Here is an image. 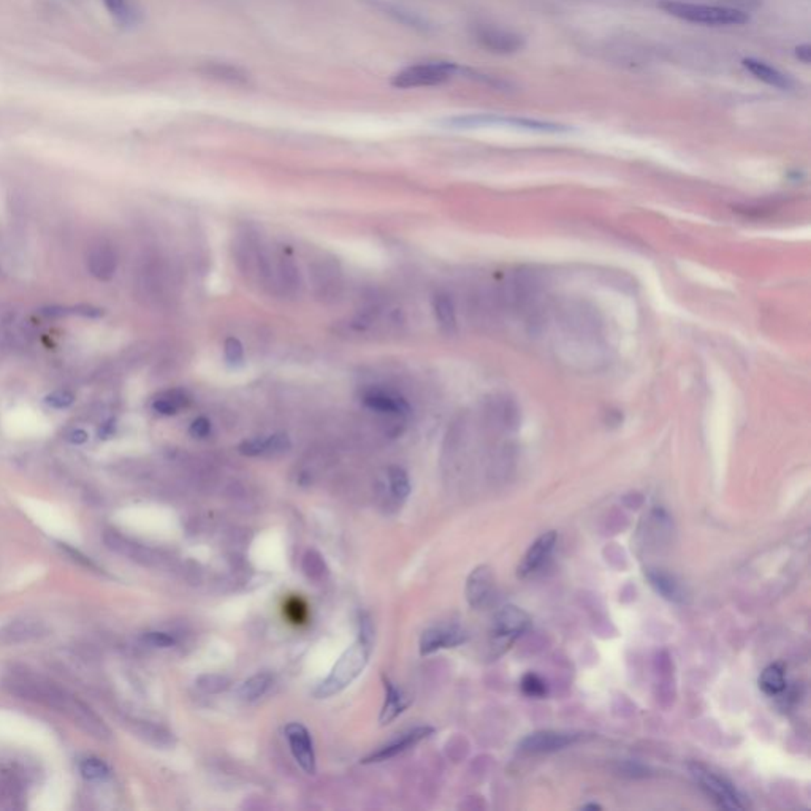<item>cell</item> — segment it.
<instances>
[{
  "mask_svg": "<svg viewBox=\"0 0 811 811\" xmlns=\"http://www.w3.org/2000/svg\"><path fill=\"white\" fill-rule=\"evenodd\" d=\"M495 592V577L490 566L482 565L472 571L466 580V601L472 609H484L490 604Z\"/></svg>",
  "mask_w": 811,
  "mask_h": 811,
  "instance_id": "9",
  "label": "cell"
},
{
  "mask_svg": "<svg viewBox=\"0 0 811 811\" xmlns=\"http://www.w3.org/2000/svg\"><path fill=\"white\" fill-rule=\"evenodd\" d=\"M88 268L89 273L97 277L99 281L113 279L116 268H118V258H116L113 249L105 245L92 247L89 252Z\"/></svg>",
  "mask_w": 811,
  "mask_h": 811,
  "instance_id": "16",
  "label": "cell"
},
{
  "mask_svg": "<svg viewBox=\"0 0 811 811\" xmlns=\"http://www.w3.org/2000/svg\"><path fill=\"white\" fill-rule=\"evenodd\" d=\"M224 355L230 366H241L245 362V347L238 338H227L224 343Z\"/></svg>",
  "mask_w": 811,
  "mask_h": 811,
  "instance_id": "30",
  "label": "cell"
},
{
  "mask_svg": "<svg viewBox=\"0 0 811 811\" xmlns=\"http://www.w3.org/2000/svg\"><path fill=\"white\" fill-rule=\"evenodd\" d=\"M433 732V728H430V726L415 728V729L409 730V732H406L403 736L398 737L397 740L387 743L385 747L379 748L376 753H372V755L366 756L363 762H365V764H372V762L389 761L391 758L401 755L404 751L412 748L417 743H420L421 740H425V739L431 736Z\"/></svg>",
  "mask_w": 811,
  "mask_h": 811,
  "instance_id": "13",
  "label": "cell"
},
{
  "mask_svg": "<svg viewBox=\"0 0 811 811\" xmlns=\"http://www.w3.org/2000/svg\"><path fill=\"white\" fill-rule=\"evenodd\" d=\"M363 404L366 408L372 409L376 414L384 415L389 419H397L401 420L404 417H408L410 412V406L404 398L400 397L393 391H381V389H372L363 395Z\"/></svg>",
  "mask_w": 811,
  "mask_h": 811,
  "instance_id": "11",
  "label": "cell"
},
{
  "mask_svg": "<svg viewBox=\"0 0 811 811\" xmlns=\"http://www.w3.org/2000/svg\"><path fill=\"white\" fill-rule=\"evenodd\" d=\"M661 10L694 24L743 25L749 23V14L737 8L723 5H700L679 0H662Z\"/></svg>",
  "mask_w": 811,
  "mask_h": 811,
  "instance_id": "2",
  "label": "cell"
},
{
  "mask_svg": "<svg viewBox=\"0 0 811 811\" xmlns=\"http://www.w3.org/2000/svg\"><path fill=\"white\" fill-rule=\"evenodd\" d=\"M372 639L360 634L359 639L353 642L344 653L341 654L340 660L336 661V664L332 669V672L328 673L327 679L317 686V690L314 691L315 698H332L334 694L344 691L347 686L352 685L353 681L359 679L362 672L365 671L368 660H370V653H372Z\"/></svg>",
  "mask_w": 811,
  "mask_h": 811,
  "instance_id": "1",
  "label": "cell"
},
{
  "mask_svg": "<svg viewBox=\"0 0 811 811\" xmlns=\"http://www.w3.org/2000/svg\"><path fill=\"white\" fill-rule=\"evenodd\" d=\"M759 688L768 696H778L787 690V672L781 664H770L759 677Z\"/></svg>",
  "mask_w": 811,
  "mask_h": 811,
  "instance_id": "23",
  "label": "cell"
},
{
  "mask_svg": "<svg viewBox=\"0 0 811 811\" xmlns=\"http://www.w3.org/2000/svg\"><path fill=\"white\" fill-rule=\"evenodd\" d=\"M189 433L196 439H205L211 433V421L207 417H198L190 423Z\"/></svg>",
  "mask_w": 811,
  "mask_h": 811,
  "instance_id": "35",
  "label": "cell"
},
{
  "mask_svg": "<svg viewBox=\"0 0 811 811\" xmlns=\"http://www.w3.org/2000/svg\"><path fill=\"white\" fill-rule=\"evenodd\" d=\"M556 539H558L556 533L548 531V533L539 536L531 544L528 552L523 556L522 563L517 567L518 579H526L529 575L537 573L547 563L550 555L554 552L555 545H556Z\"/></svg>",
  "mask_w": 811,
  "mask_h": 811,
  "instance_id": "8",
  "label": "cell"
},
{
  "mask_svg": "<svg viewBox=\"0 0 811 811\" xmlns=\"http://www.w3.org/2000/svg\"><path fill=\"white\" fill-rule=\"evenodd\" d=\"M292 442L287 434H271L268 438H252L239 444V452L246 457H276L289 452Z\"/></svg>",
  "mask_w": 811,
  "mask_h": 811,
  "instance_id": "14",
  "label": "cell"
},
{
  "mask_svg": "<svg viewBox=\"0 0 811 811\" xmlns=\"http://www.w3.org/2000/svg\"><path fill=\"white\" fill-rule=\"evenodd\" d=\"M143 642H145L146 645H150V647L170 648L177 643V639H175L173 635L167 634V632L152 631V632H146V634L143 635Z\"/></svg>",
  "mask_w": 811,
  "mask_h": 811,
  "instance_id": "33",
  "label": "cell"
},
{
  "mask_svg": "<svg viewBox=\"0 0 811 811\" xmlns=\"http://www.w3.org/2000/svg\"><path fill=\"white\" fill-rule=\"evenodd\" d=\"M742 63L743 67L748 70L751 75L758 78L759 82H766L768 86L783 89V91H789V89L794 88V82L791 80V76L785 75L783 72L775 69L770 63L755 59V57H747V59H743Z\"/></svg>",
  "mask_w": 811,
  "mask_h": 811,
  "instance_id": "15",
  "label": "cell"
},
{
  "mask_svg": "<svg viewBox=\"0 0 811 811\" xmlns=\"http://www.w3.org/2000/svg\"><path fill=\"white\" fill-rule=\"evenodd\" d=\"M303 569L308 575L309 579L319 580L327 574V566L325 561L317 552H308L303 561Z\"/></svg>",
  "mask_w": 811,
  "mask_h": 811,
  "instance_id": "29",
  "label": "cell"
},
{
  "mask_svg": "<svg viewBox=\"0 0 811 811\" xmlns=\"http://www.w3.org/2000/svg\"><path fill=\"white\" fill-rule=\"evenodd\" d=\"M273 686V677L270 673H256L251 679L246 680L238 688V698L246 702H254L257 699L264 698Z\"/></svg>",
  "mask_w": 811,
  "mask_h": 811,
  "instance_id": "22",
  "label": "cell"
},
{
  "mask_svg": "<svg viewBox=\"0 0 811 811\" xmlns=\"http://www.w3.org/2000/svg\"><path fill=\"white\" fill-rule=\"evenodd\" d=\"M433 311L436 321L439 322L440 328L447 333H452L457 328V313L452 298L446 294H438L433 298Z\"/></svg>",
  "mask_w": 811,
  "mask_h": 811,
  "instance_id": "24",
  "label": "cell"
},
{
  "mask_svg": "<svg viewBox=\"0 0 811 811\" xmlns=\"http://www.w3.org/2000/svg\"><path fill=\"white\" fill-rule=\"evenodd\" d=\"M82 778L88 781H103L110 777V768L97 758H88L80 764Z\"/></svg>",
  "mask_w": 811,
  "mask_h": 811,
  "instance_id": "26",
  "label": "cell"
},
{
  "mask_svg": "<svg viewBox=\"0 0 811 811\" xmlns=\"http://www.w3.org/2000/svg\"><path fill=\"white\" fill-rule=\"evenodd\" d=\"M691 774L699 787L704 791L711 802H715L719 808L724 810H743L745 802L736 787L729 781L711 772L700 764H692Z\"/></svg>",
  "mask_w": 811,
  "mask_h": 811,
  "instance_id": "5",
  "label": "cell"
},
{
  "mask_svg": "<svg viewBox=\"0 0 811 811\" xmlns=\"http://www.w3.org/2000/svg\"><path fill=\"white\" fill-rule=\"evenodd\" d=\"M198 686L207 692L224 691L228 688V680L226 677H220V675H205L198 680Z\"/></svg>",
  "mask_w": 811,
  "mask_h": 811,
  "instance_id": "34",
  "label": "cell"
},
{
  "mask_svg": "<svg viewBox=\"0 0 811 811\" xmlns=\"http://www.w3.org/2000/svg\"><path fill=\"white\" fill-rule=\"evenodd\" d=\"M276 287L283 290L285 295H296L302 287V276L295 262L290 257H281L275 270Z\"/></svg>",
  "mask_w": 811,
  "mask_h": 811,
  "instance_id": "18",
  "label": "cell"
},
{
  "mask_svg": "<svg viewBox=\"0 0 811 811\" xmlns=\"http://www.w3.org/2000/svg\"><path fill=\"white\" fill-rule=\"evenodd\" d=\"M103 5L118 24L124 27L139 24L140 10L133 0H103Z\"/></svg>",
  "mask_w": 811,
  "mask_h": 811,
  "instance_id": "20",
  "label": "cell"
},
{
  "mask_svg": "<svg viewBox=\"0 0 811 811\" xmlns=\"http://www.w3.org/2000/svg\"><path fill=\"white\" fill-rule=\"evenodd\" d=\"M387 478H389L391 497H395L397 501L408 499L409 493H410V480H409L408 472L400 466H391L387 471Z\"/></svg>",
  "mask_w": 811,
  "mask_h": 811,
  "instance_id": "25",
  "label": "cell"
},
{
  "mask_svg": "<svg viewBox=\"0 0 811 811\" xmlns=\"http://www.w3.org/2000/svg\"><path fill=\"white\" fill-rule=\"evenodd\" d=\"M61 548H63V550H65V552H67L70 556H75L73 560L80 561L82 565L89 567V569H97V566H95L92 561L89 560L88 556H84V555L80 554V552H78V550H75V548H70L69 545H65V544H61Z\"/></svg>",
  "mask_w": 811,
  "mask_h": 811,
  "instance_id": "37",
  "label": "cell"
},
{
  "mask_svg": "<svg viewBox=\"0 0 811 811\" xmlns=\"http://www.w3.org/2000/svg\"><path fill=\"white\" fill-rule=\"evenodd\" d=\"M44 403L48 404L50 408L63 410V409L70 408L72 404L75 403V397H73V393H70L67 391H53L48 397L44 398Z\"/></svg>",
  "mask_w": 811,
  "mask_h": 811,
  "instance_id": "32",
  "label": "cell"
},
{
  "mask_svg": "<svg viewBox=\"0 0 811 811\" xmlns=\"http://www.w3.org/2000/svg\"><path fill=\"white\" fill-rule=\"evenodd\" d=\"M285 737L289 742L290 751L295 758L296 764L308 775L315 774V755L313 739L308 729L300 723H290L285 726Z\"/></svg>",
  "mask_w": 811,
  "mask_h": 811,
  "instance_id": "7",
  "label": "cell"
},
{
  "mask_svg": "<svg viewBox=\"0 0 811 811\" xmlns=\"http://www.w3.org/2000/svg\"><path fill=\"white\" fill-rule=\"evenodd\" d=\"M531 626V616L517 605H504L491 622L488 647L491 658H499L514 647Z\"/></svg>",
  "mask_w": 811,
  "mask_h": 811,
  "instance_id": "3",
  "label": "cell"
},
{
  "mask_svg": "<svg viewBox=\"0 0 811 811\" xmlns=\"http://www.w3.org/2000/svg\"><path fill=\"white\" fill-rule=\"evenodd\" d=\"M88 433L82 430V428H75V430H72L70 431L69 436H67V439L72 442V444H76V446H80V444H84L86 440H88Z\"/></svg>",
  "mask_w": 811,
  "mask_h": 811,
  "instance_id": "39",
  "label": "cell"
},
{
  "mask_svg": "<svg viewBox=\"0 0 811 811\" xmlns=\"http://www.w3.org/2000/svg\"><path fill=\"white\" fill-rule=\"evenodd\" d=\"M584 810H603V806L598 804H588V806H584Z\"/></svg>",
  "mask_w": 811,
  "mask_h": 811,
  "instance_id": "41",
  "label": "cell"
},
{
  "mask_svg": "<svg viewBox=\"0 0 811 811\" xmlns=\"http://www.w3.org/2000/svg\"><path fill=\"white\" fill-rule=\"evenodd\" d=\"M459 72L461 69L457 63L444 61L415 63L400 70L393 75L391 82L397 89L433 88L450 82Z\"/></svg>",
  "mask_w": 811,
  "mask_h": 811,
  "instance_id": "4",
  "label": "cell"
},
{
  "mask_svg": "<svg viewBox=\"0 0 811 811\" xmlns=\"http://www.w3.org/2000/svg\"><path fill=\"white\" fill-rule=\"evenodd\" d=\"M726 2H729L730 8H737L742 12H747V8L749 10V8H755L761 4V0H726Z\"/></svg>",
  "mask_w": 811,
  "mask_h": 811,
  "instance_id": "38",
  "label": "cell"
},
{
  "mask_svg": "<svg viewBox=\"0 0 811 811\" xmlns=\"http://www.w3.org/2000/svg\"><path fill=\"white\" fill-rule=\"evenodd\" d=\"M10 635V642L18 641V637H21V641H27V639H31V637H35L37 635V631L35 629H32L29 624H25V623H19L16 626H12V631L8 632Z\"/></svg>",
  "mask_w": 811,
  "mask_h": 811,
  "instance_id": "36",
  "label": "cell"
},
{
  "mask_svg": "<svg viewBox=\"0 0 811 811\" xmlns=\"http://www.w3.org/2000/svg\"><path fill=\"white\" fill-rule=\"evenodd\" d=\"M647 577L652 586H653L656 592L660 593L661 596H664V598L673 601V603H683L685 601V592H683V588H681L679 582L673 579L672 575L662 573V571L650 569L647 573Z\"/></svg>",
  "mask_w": 811,
  "mask_h": 811,
  "instance_id": "19",
  "label": "cell"
},
{
  "mask_svg": "<svg viewBox=\"0 0 811 811\" xmlns=\"http://www.w3.org/2000/svg\"><path fill=\"white\" fill-rule=\"evenodd\" d=\"M476 40L480 46H484L485 50L499 53V54L517 53L525 46V40L518 34L491 27V25H478L476 29Z\"/></svg>",
  "mask_w": 811,
  "mask_h": 811,
  "instance_id": "10",
  "label": "cell"
},
{
  "mask_svg": "<svg viewBox=\"0 0 811 811\" xmlns=\"http://www.w3.org/2000/svg\"><path fill=\"white\" fill-rule=\"evenodd\" d=\"M796 57L804 63H811V46L808 43L800 44L796 48Z\"/></svg>",
  "mask_w": 811,
  "mask_h": 811,
  "instance_id": "40",
  "label": "cell"
},
{
  "mask_svg": "<svg viewBox=\"0 0 811 811\" xmlns=\"http://www.w3.org/2000/svg\"><path fill=\"white\" fill-rule=\"evenodd\" d=\"M43 314L46 315H82V317H91V319H95V317H101L103 315V309L95 308V306H91V304H78V306H70V308H63V306H51V308L43 309Z\"/></svg>",
  "mask_w": 811,
  "mask_h": 811,
  "instance_id": "27",
  "label": "cell"
},
{
  "mask_svg": "<svg viewBox=\"0 0 811 811\" xmlns=\"http://www.w3.org/2000/svg\"><path fill=\"white\" fill-rule=\"evenodd\" d=\"M584 734L580 732H563V730H537L525 737L518 743V749L525 755H544L567 748L574 743L580 742Z\"/></svg>",
  "mask_w": 811,
  "mask_h": 811,
  "instance_id": "6",
  "label": "cell"
},
{
  "mask_svg": "<svg viewBox=\"0 0 811 811\" xmlns=\"http://www.w3.org/2000/svg\"><path fill=\"white\" fill-rule=\"evenodd\" d=\"M468 641V634L457 626H436L421 634L420 653L431 654L444 648L459 647Z\"/></svg>",
  "mask_w": 811,
  "mask_h": 811,
  "instance_id": "12",
  "label": "cell"
},
{
  "mask_svg": "<svg viewBox=\"0 0 811 811\" xmlns=\"http://www.w3.org/2000/svg\"><path fill=\"white\" fill-rule=\"evenodd\" d=\"M207 73L217 80H224V82H241L246 80L245 73H241L238 69L230 67V65H220V63L208 67Z\"/></svg>",
  "mask_w": 811,
  "mask_h": 811,
  "instance_id": "31",
  "label": "cell"
},
{
  "mask_svg": "<svg viewBox=\"0 0 811 811\" xmlns=\"http://www.w3.org/2000/svg\"><path fill=\"white\" fill-rule=\"evenodd\" d=\"M189 397L184 391H167L152 400V410L160 415H177L189 404Z\"/></svg>",
  "mask_w": 811,
  "mask_h": 811,
  "instance_id": "21",
  "label": "cell"
},
{
  "mask_svg": "<svg viewBox=\"0 0 811 811\" xmlns=\"http://www.w3.org/2000/svg\"><path fill=\"white\" fill-rule=\"evenodd\" d=\"M520 686H522V691L525 692L528 698L542 699L547 696V683H545L539 675H536V673H526V675L523 677Z\"/></svg>",
  "mask_w": 811,
  "mask_h": 811,
  "instance_id": "28",
  "label": "cell"
},
{
  "mask_svg": "<svg viewBox=\"0 0 811 811\" xmlns=\"http://www.w3.org/2000/svg\"><path fill=\"white\" fill-rule=\"evenodd\" d=\"M385 688V702L381 711L379 721L381 724H391L393 719H397L406 709H408L410 700L400 688L393 685L391 680L384 679Z\"/></svg>",
  "mask_w": 811,
  "mask_h": 811,
  "instance_id": "17",
  "label": "cell"
}]
</instances>
